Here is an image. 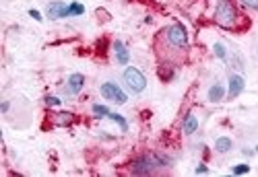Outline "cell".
<instances>
[{
  "label": "cell",
  "mask_w": 258,
  "mask_h": 177,
  "mask_svg": "<svg viewBox=\"0 0 258 177\" xmlns=\"http://www.w3.org/2000/svg\"><path fill=\"white\" fill-rule=\"evenodd\" d=\"M60 103H62L60 97H54V95H48V97H46V105H48V108H58Z\"/></svg>",
  "instance_id": "20"
},
{
  "label": "cell",
  "mask_w": 258,
  "mask_h": 177,
  "mask_svg": "<svg viewBox=\"0 0 258 177\" xmlns=\"http://www.w3.org/2000/svg\"><path fill=\"white\" fill-rule=\"evenodd\" d=\"M68 10H71V16H83L85 14V6L81 2H71L68 4Z\"/></svg>",
  "instance_id": "17"
},
{
  "label": "cell",
  "mask_w": 258,
  "mask_h": 177,
  "mask_svg": "<svg viewBox=\"0 0 258 177\" xmlns=\"http://www.w3.org/2000/svg\"><path fill=\"white\" fill-rule=\"evenodd\" d=\"M225 86H223L221 82H215V84H211L209 86V91H206V99H209L211 103H219V101H223L225 99Z\"/></svg>",
  "instance_id": "11"
},
{
  "label": "cell",
  "mask_w": 258,
  "mask_h": 177,
  "mask_svg": "<svg viewBox=\"0 0 258 177\" xmlns=\"http://www.w3.org/2000/svg\"><path fill=\"white\" fill-rule=\"evenodd\" d=\"M112 50H114V54H116V62H118L120 66H128V62H130V52L126 50L124 42L116 40L114 46H112Z\"/></svg>",
  "instance_id": "9"
},
{
  "label": "cell",
  "mask_w": 258,
  "mask_h": 177,
  "mask_svg": "<svg viewBox=\"0 0 258 177\" xmlns=\"http://www.w3.org/2000/svg\"><path fill=\"white\" fill-rule=\"evenodd\" d=\"M213 54H215L219 60H227V48L223 46L221 42H215V44H213Z\"/></svg>",
  "instance_id": "16"
},
{
  "label": "cell",
  "mask_w": 258,
  "mask_h": 177,
  "mask_svg": "<svg viewBox=\"0 0 258 177\" xmlns=\"http://www.w3.org/2000/svg\"><path fill=\"white\" fill-rule=\"evenodd\" d=\"M46 14L50 16V19H66V16H71V10H68V4L66 2H60V0H54V2H50L46 6Z\"/></svg>",
  "instance_id": "6"
},
{
  "label": "cell",
  "mask_w": 258,
  "mask_h": 177,
  "mask_svg": "<svg viewBox=\"0 0 258 177\" xmlns=\"http://www.w3.org/2000/svg\"><path fill=\"white\" fill-rule=\"evenodd\" d=\"M165 40L169 46H174L176 50H186L188 48V29L182 25V23H171L167 29H165Z\"/></svg>",
  "instance_id": "4"
},
{
  "label": "cell",
  "mask_w": 258,
  "mask_h": 177,
  "mask_svg": "<svg viewBox=\"0 0 258 177\" xmlns=\"http://www.w3.org/2000/svg\"><path fill=\"white\" fill-rule=\"evenodd\" d=\"M99 93H101L103 99H108V101H112V103H116V105H124V103L128 101V95L122 91V86L116 84V82H112V80L101 82Z\"/></svg>",
  "instance_id": "5"
},
{
  "label": "cell",
  "mask_w": 258,
  "mask_h": 177,
  "mask_svg": "<svg viewBox=\"0 0 258 177\" xmlns=\"http://www.w3.org/2000/svg\"><path fill=\"white\" fill-rule=\"evenodd\" d=\"M196 130H198V118H196L192 112L186 114L184 120H182V132H184L186 136H192Z\"/></svg>",
  "instance_id": "10"
},
{
  "label": "cell",
  "mask_w": 258,
  "mask_h": 177,
  "mask_svg": "<svg viewBox=\"0 0 258 177\" xmlns=\"http://www.w3.org/2000/svg\"><path fill=\"white\" fill-rule=\"evenodd\" d=\"M244 88H246V80L242 74H231L229 76V86H227V97L229 99H235L244 93Z\"/></svg>",
  "instance_id": "7"
},
{
  "label": "cell",
  "mask_w": 258,
  "mask_h": 177,
  "mask_svg": "<svg viewBox=\"0 0 258 177\" xmlns=\"http://www.w3.org/2000/svg\"><path fill=\"white\" fill-rule=\"evenodd\" d=\"M231 148H233V140H231L229 136H219V138L215 140V150H217V152L225 154V152H229Z\"/></svg>",
  "instance_id": "12"
},
{
  "label": "cell",
  "mask_w": 258,
  "mask_h": 177,
  "mask_svg": "<svg viewBox=\"0 0 258 177\" xmlns=\"http://www.w3.org/2000/svg\"><path fill=\"white\" fill-rule=\"evenodd\" d=\"M194 173H196V175H204V173H209V167L200 163V165H198V167L194 169Z\"/></svg>",
  "instance_id": "23"
},
{
  "label": "cell",
  "mask_w": 258,
  "mask_h": 177,
  "mask_svg": "<svg viewBox=\"0 0 258 177\" xmlns=\"http://www.w3.org/2000/svg\"><path fill=\"white\" fill-rule=\"evenodd\" d=\"M83 88H85V76L81 72H73L66 80V91L71 95H79Z\"/></svg>",
  "instance_id": "8"
},
{
  "label": "cell",
  "mask_w": 258,
  "mask_h": 177,
  "mask_svg": "<svg viewBox=\"0 0 258 177\" xmlns=\"http://www.w3.org/2000/svg\"><path fill=\"white\" fill-rule=\"evenodd\" d=\"M215 23L223 29H235L239 23V10L231 0H217L215 6Z\"/></svg>",
  "instance_id": "2"
},
{
  "label": "cell",
  "mask_w": 258,
  "mask_h": 177,
  "mask_svg": "<svg viewBox=\"0 0 258 177\" xmlns=\"http://www.w3.org/2000/svg\"><path fill=\"white\" fill-rule=\"evenodd\" d=\"M171 167V158L159 152H147L136 156L134 161L130 163V173L132 175H151V173H157L159 169Z\"/></svg>",
  "instance_id": "1"
},
{
  "label": "cell",
  "mask_w": 258,
  "mask_h": 177,
  "mask_svg": "<svg viewBox=\"0 0 258 177\" xmlns=\"http://www.w3.org/2000/svg\"><path fill=\"white\" fill-rule=\"evenodd\" d=\"M239 2L248 8H252V10H258V0H239Z\"/></svg>",
  "instance_id": "22"
},
{
  "label": "cell",
  "mask_w": 258,
  "mask_h": 177,
  "mask_svg": "<svg viewBox=\"0 0 258 177\" xmlns=\"http://www.w3.org/2000/svg\"><path fill=\"white\" fill-rule=\"evenodd\" d=\"M231 173L233 175H246V173H250V165L248 163H239V165L231 167Z\"/></svg>",
  "instance_id": "18"
},
{
  "label": "cell",
  "mask_w": 258,
  "mask_h": 177,
  "mask_svg": "<svg viewBox=\"0 0 258 177\" xmlns=\"http://www.w3.org/2000/svg\"><path fill=\"white\" fill-rule=\"evenodd\" d=\"M91 112H93V116L99 118V120L110 116V108H108V105H101V103H95L93 108H91Z\"/></svg>",
  "instance_id": "15"
},
{
  "label": "cell",
  "mask_w": 258,
  "mask_h": 177,
  "mask_svg": "<svg viewBox=\"0 0 258 177\" xmlns=\"http://www.w3.org/2000/svg\"><path fill=\"white\" fill-rule=\"evenodd\" d=\"M29 16H31L33 21H38V23H42V21H44L42 12H40V10H36V8H29Z\"/></svg>",
  "instance_id": "21"
},
{
  "label": "cell",
  "mask_w": 258,
  "mask_h": 177,
  "mask_svg": "<svg viewBox=\"0 0 258 177\" xmlns=\"http://www.w3.org/2000/svg\"><path fill=\"white\" fill-rule=\"evenodd\" d=\"M73 122H75V114H71V112H60L54 116V126H60V128L71 126Z\"/></svg>",
  "instance_id": "13"
},
{
  "label": "cell",
  "mask_w": 258,
  "mask_h": 177,
  "mask_svg": "<svg viewBox=\"0 0 258 177\" xmlns=\"http://www.w3.org/2000/svg\"><path fill=\"white\" fill-rule=\"evenodd\" d=\"M108 120H112L114 124H118L120 130H122V132H128V120H126L124 116H120V114H116V112H110Z\"/></svg>",
  "instance_id": "14"
},
{
  "label": "cell",
  "mask_w": 258,
  "mask_h": 177,
  "mask_svg": "<svg viewBox=\"0 0 258 177\" xmlns=\"http://www.w3.org/2000/svg\"><path fill=\"white\" fill-rule=\"evenodd\" d=\"M122 80L128 86V91L130 93H136V95L143 93L145 88H147V76L136 66H126L124 74H122Z\"/></svg>",
  "instance_id": "3"
},
{
  "label": "cell",
  "mask_w": 258,
  "mask_h": 177,
  "mask_svg": "<svg viewBox=\"0 0 258 177\" xmlns=\"http://www.w3.org/2000/svg\"><path fill=\"white\" fill-rule=\"evenodd\" d=\"M171 76H174V70L167 68V66H159V78L161 80H169Z\"/></svg>",
  "instance_id": "19"
},
{
  "label": "cell",
  "mask_w": 258,
  "mask_h": 177,
  "mask_svg": "<svg viewBox=\"0 0 258 177\" xmlns=\"http://www.w3.org/2000/svg\"><path fill=\"white\" fill-rule=\"evenodd\" d=\"M0 110H3V112H5V114H7V112H9V101H5V103H3V105H0Z\"/></svg>",
  "instance_id": "24"
}]
</instances>
